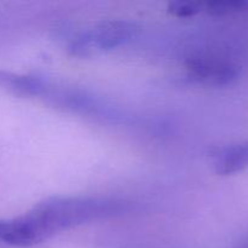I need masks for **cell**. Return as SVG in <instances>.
<instances>
[{"label": "cell", "mask_w": 248, "mask_h": 248, "mask_svg": "<svg viewBox=\"0 0 248 248\" xmlns=\"http://www.w3.org/2000/svg\"><path fill=\"white\" fill-rule=\"evenodd\" d=\"M203 9L212 16H227L248 11V0H213L206 2Z\"/></svg>", "instance_id": "8992f818"}, {"label": "cell", "mask_w": 248, "mask_h": 248, "mask_svg": "<svg viewBox=\"0 0 248 248\" xmlns=\"http://www.w3.org/2000/svg\"><path fill=\"white\" fill-rule=\"evenodd\" d=\"M0 89L19 97H36L46 91L41 78L0 69Z\"/></svg>", "instance_id": "5b68a950"}, {"label": "cell", "mask_w": 248, "mask_h": 248, "mask_svg": "<svg viewBox=\"0 0 248 248\" xmlns=\"http://www.w3.org/2000/svg\"><path fill=\"white\" fill-rule=\"evenodd\" d=\"M216 173L229 176L248 167V142L215 147L210 150Z\"/></svg>", "instance_id": "277c9868"}, {"label": "cell", "mask_w": 248, "mask_h": 248, "mask_svg": "<svg viewBox=\"0 0 248 248\" xmlns=\"http://www.w3.org/2000/svg\"><path fill=\"white\" fill-rule=\"evenodd\" d=\"M137 27L128 21H107L78 34L68 45L70 56L92 57L125 45L135 36Z\"/></svg>", "instance_id": "7a4b0ae2"}, {"label": "cell", "mask_w": 248, "mask_h": 248, "mask_svg": "<svg viewBox=\"0 0 248 248\" xmlns=\"http://www.w3.org/2000/svg\"><path fill=\"white\" fill-rule=\"evenodd\" d=\"M128 210L130 203L119 199L53 196L39 202L24 216L38 245L61 232L121 216Z\"/></svg>", "instance_id": "6da1fadb"}, {"label": "cell", "mask_w": 248, "mask_h": 248, "mask_svg": "<svg viewBox=\"0 0 248 248\" xmlns=\"http://www.w3.org/2000/svg\"><path fill=\"white\" fill-rule=\"evenodd\" d=\"M203 7H205V4L200 1H194V0H174V1L170 2L167 10L173 16L186 18V17H193L195 15L200 14L203 10Z\"/></svg>", "instance_id": "52a82bcc"}, {"label": "cell", "mask_w": 248, "mask_h": 248, "mask_svg": "<svg viewBox=\"0 0 248 248\" xmlns=\"http://www.w3.org/2000/svg\"><path fill=\"white\" fill-rule=\"evenodd\" d=\"M186 70L191 81L205 86H228L240 77V68L237 65L215 58H190L186 62Z\"/></svg>", "instance_id": "3957f363"}]
</instances>
